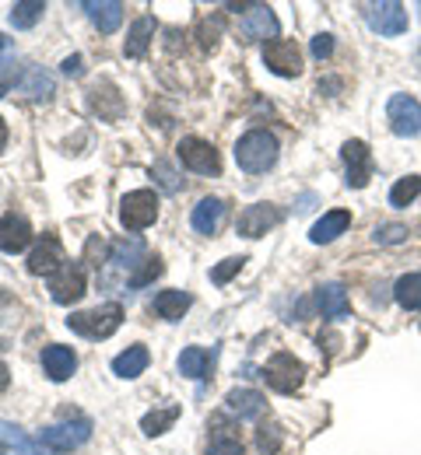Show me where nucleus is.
Segmentation results:
<instances>
[{
	"instance_id": "1",
	"label": "nucleus",
	"mask_w": 421,
	"mask_h": 455,
	"mask_svg": "<svg viewBox=\"0 0 421 455\" xmlns=\"http://www.w3.org/2000/svg\"><path fill=\"white\" fill-rule=\"evenodd\" d=\"M236 162L249 175L267 172L278 162V137L271 130H249V133H242L239 144H236Z\"/></svg>"
},
{
	"instance_id": "2",
	"label": "nucleus",
	"mask_w": 421,
	"mask_h": 455,
	"mask_svg": "<svg viewBox=\"0 0 421 455\" xmlns=\"http://www.w3.org/2000/svg\"><path fill=\"white\" fill-rule=\"evenodd\" d=\"M120 323H123V308L117 301L99 305V308H92V312H74V315L67 319V326H70L77 337H85V340H109V337L120 330Z\"/></svg>"
},
{
	"instance_id": "3",
	"label": "nucleus",
	"mask_w": 421,
	"mask_h": 455,
	"mask_svg": "<svg viewBox=\"0 0 421 455\" xmlns=\"http://www.w3.org/2000/svg\"><path fill=\"white\" fill-rule=\"evenodd\" d=\"M263 379H267V386H271L274 393L292 396L296 389H302V382H305V364H302L296 354L281 350V354H274V357L263 364Z\"/></svg>"
},
{
	"instance_id": "4",
	"label": "nucleus",
	"mask_w": 421,
	"mask_h": 455,
	"mask_svg": "<svg viewBox=\"0 0 421 455\" xmlns=\"http://www.w3.org/2000/svg\"><path fill=\"white\" fill-rule=\"evenodd\" d=\"M158 218V196L151 189H134L120 200V225L126 231H144Z\"/></svg>"
},
{
	"instance_id": "5",
	"label": "nucleus",
	"mask_w": 421,
	"mask_h": 455,
	"mask_svg": "<svg viewBox=\"0 0 421 455\" xmlns=\"http://www.w3.org/2000/svg\"><path fill=\"white\" fill-rule=\"evenodd\" d=\"M88 438H92V420H88V417H74V420H63V424H53V427L39 431V442H43L50 452L81 449Z\"/></svg>"
},
{
	"instance_id": "6",
	"label": "nucleus",
	"mask_w": 421,
	"mask_h": 455,
	"mask_svg": "<svg viewBox=\"0 0 421 455\" xmlns=\"http://www.w3.org/2000/svg\"><path fill=\"white\" fill-rule=\"evenodd\" d=\"M365 21L372 25V32L379 36H404L408 32V7L397 0H383V4H365Z\"/></svg>"
},
{
	"instance_id": "7",
	"label": "nucleus",
	"mask_w": 421,
	"mask_h": 455,
	"mask_svg": "<svg viewBox=\"0 0 421 455\" xmlns=\"http://www.w3.org/2000/svg\"><path fill=\"white\" fill-rule=\"evenodd\" d=\"M85 291H88V274H85V267L74 263V259H67L61 270L50 277V298H53L57 305H74Z\"/></svg>"
},
{
	"instance_id": "8",
	"label": "nucleus",
	"mask_w": 421,
	"mask_h": 455,
	"mask_svg": "<svg viewBox=\"0 0 421 455\" xmlns=\"http://www.w3.org/2000/svg\"><path fill=\"white\" fill-rule=\"evenodd\" d=\"M176 155H180L182 165L190 172H197V175H218V172H222L218 151H215L207 140H200V137H182Z\"/></svg>"
},
{
	"instance_id": "9",
	"label": "nucleus",
	"mask_w": 421,
	"mask_h": 455,
	"mask_svg": "<svg viewBox=\"0 0 421 455\" xmlns=\"http://www.w3.org/2000/svg\"><path fill=\"white\" fill-rule=\"evenodd\" d=\"M263 63L278 77H299L302 74V50L292 39H271L263 46Z\"/></svg>"
},
{
	"instance_id": "10",
	"label": "nucleus",
	"mask_w": 421,
	"mask_h": 455,
	"mask_svg": "<svg viewBox=\"0 0 421 455\" xmlns=\"http://www.w3.org/2000/svg\"><path fill=\"white\" fill-rule=\"evenodd\" d=\"M386 119L397 137H418L421 133V106L411 95H393L386 102Z\"/></svg>"
},
{
	"instance_id": "11",
	"label": "nucleus",
	"mask_w": 421,
	"mask_h": 455,
	"mask_svg": "<svg viewBox=\"0 0 421 455\" xmlns=\"http://www.w3.org/2000/svg\"><path fill=\"white\" fill-rule=\"evenodd\" d=\"M63 263H67V256H63V245L57 235H43L39 238V245L28 252V274H36V277H53L57 270H61Z\"/></svg>"
},
{
	"instance_id": "12",
	"label": "nucleus",
	"mask_w": 421,
	"mask_h": 455,
	"mask_svg": "<svg viewBox=\"0 0 421 455\" xmlns=\"http://www.w3.org/2000/svg\"><path fill=\"white\" fill-rule=\"evenodd\" d=\"M239 32L246 43H260L267 36H278V18L271 14L267 4H246L239 18Z\"/></svg>"
},
{
	"instance_id": "13",
	"label": "nucleus",
	"mask_w": 421,
	"mask_h": 455,
	"mask_svg": "<svg viewBox=\"0 0 421 455\" xmlns=\"http://www.w3.org/2000/svg\"><path fill=\"white\" fill-rule=\"evenodd\" d=\"M281 211L274 207V204H253V207H246L239 214V235L246 238H260V235H267L274 225H281Z\"/></svg>"
},
{
	"instance_id": "14",
	"label": "nucleus",
	"mask_w": 421,
	"mask_h": 455,
	"mask_svg": "<svg viewBox=\"0 0 421 455\" xmlns=\"http://www.w3.org/2000/svg\"><path fill=\"white\" fill-rule=\"evenodd\" d=\"M341 158L348 165V186L352 189H365L368 179H372V155H368V148L361 140H348L341 148Z\"/></svg>"
},
{
	"instance_id": "15",
	"label": "nucleus",
	"mask_w": 421,
	"mask_h": 455,
	"mask_svg": "<svg viewBox=\"0 0 421 455\" xmlns=\"http://www.w3.org/2000/svg\"><path fill=\"white\" fill-rule=\"evenodd\" d=\"M32 242V225L25 214H4L0 218V252H25Z\"/></svg>"
},
{
	"instance_id": "16",
	"label": "nucleus",
	"mask_w": 421,
	"mask_h": 455,
	"mask_svg": "<svg viewBox=\"0 0 421 455\" xmlns=\"http://www.w3.org/2000/svg\"><path fill=\"white\" fill-rule=\"evenodd\" d=\"M141 259H144V242L141 238H123L113 245V252H109V274H120L126 277V284L134 281V270L141 267Z\"/></svg>"
},
{
	"instance_id": "17",
	"label": "nucleus",
	"mask_w": 421,
	"mask_h": 455,
	"mask_svg": "<svg viewBox=\"0 0 421 455\" xmlns=\"http://www.w3.org/2000/svg\"><path fill=\"white\" fill-rule=\"evenodd\" d=\"M222 221H225V200H218V196H204L190 214V225L197 235H215Z\"/></svg>"
},
{
	"instance_id": "18",
	"label": "nucleus",
	"mask_w": 421,
	"mask_h": 455,
	"mask_svg": "<svg viewBox=\"0 0 421 455\" xmlns=\"http://www.w3.org/2000/svg\"><path fill=\"white\" fill-rule=\"evenodd\" d=\"M43 368H46V375H50L53 382H67V379L74 375V368H77V357H74L70 347L53 343V347L43 350Z\"/></svg>"
},
{
	"instance_id": "19",
	"label": "nucleus",
	"mask_w": 421,
	"mask_h": 455,
	"mask_svg": "<svg viewBox=\"0 0 421 455\" xmlns=\"http://www.w3.org/2000/svg\"><path fill=\"white\" fill-rule=\"evenodd\" d=\"M0 445L14 455H50L43 442H32V438H28L18 424H11V420H0Z\"/></svg>"
},
{
	"instance_id": "20",
	"label": "nucleus",
	"mask_w": 421,
	"mask_h": 455,
	"mask_svg": "<svg viewBox=\"0 0 421 455\" xmlns=\"http://www.w3.org/2000/svg\"><path fill=\"white\" fill-rule=\"evenodd\" d=\"M85 11H88V18H92V25H95L99 32H106V36H113V32L120 28V21H123L120 0H102V4L88 0V4H85Z\"/></svg>"
},
{
	"instance_id": "21",
	"label": "nucleus",
	"mask_w": 421,
	"mask_h": 455,
	"mask_svg": "<svg viewBox=\"0 0 421 455\" xmlns=\"http://www.w3.org/2000/svg\"><path fill=\"white\" fill-rule=\"evenodd\" d=\"M316 308L323 312V319H344L352 312L348 305V294L341 284H323L316 287Z\"/></svg>"
},
{
	"instance_id": "22",
	"label": "nucleus",
	"mask_w": 421,
	"mask_h": 455,
	"mask_svg": "<svg viewBox=\"0 0 421 455\" xmlns=\"http://www.w3.org/2000/svg\"><path fill=\"white\" fill-rule=\"evenodd\" d=\"M348 225H352V214H348V211H330V214H323V218L312 225L309 242H312V245H327V242H334L337 235H344Z\"/></svg>"
},
{
	"instance_id": "23",
	"label": "nucleus",
	"mask_w": 421,
	"mask_h": 455,
	"mask_svg": "<svg viewBox=\"0 0 421 455\" xmlns=\"http://www.w3.org/2000/svg\"><path fill=\"white\" fill-rule=\"evenodd\" d=\"M151 39H155V18H137L134 25H130V32H126V43H123V53L130 60H141L148 53V46H151Z\"/></svg>"
},
{
	"instance_id": "24",
	"label": "nucleus",
	"mask_w": 421,
	"mask_h": 455,
	"mask_svg": "<svg viewBox=\"0 0 421 455\" xmlns=\"http://www.w3.org/2000/svg\"><path fill=\"white\" fill-rule=\"evenodd\" d=\"M263 406H267V399L260 396L256 389H232V393L225 396V410H229V413H236L239 420H253V417H260V413H263Z\"/></svg>"
},
{
	"instance_id": "25",
	"label": "nucleus",
	"mask_w": 421,
	"mask_h": 455,
	"mask_svg": "<svg viewBox=\"0 0 421 455\" xmlns=\"http://www.w3.org/2000/svg\"><path fill=\"white\" fill-rule=\"evenodd\" d=\"M148 364H151V354H148V347H141V343L126 347L123 354L113 357V371H117L120 379H137V375H144Z\"/></svg>"
},
{
	"instance_id": "26",
	"label": "nucleus",
	"mask_w": 421,
	"mask_h": 455,
	"mask_svg": "<svg viewBox=\"0 0 421 455\" xmlns=\"http://www.w3.org/2000/svg\"><path fill=\"white\" fill-rule=\"evenodd\" d=\"M18 92H21V95H28L32 102H50V99H53V92H57V84H53V77H50L43 67H32V70L25 74V81L18 84Z\"/></svg>"
},
{
	"instance_id": "27",
	"label": "nucleus",
	"mask_w": 421,
	"mask_h": 455,
	"mask_svg": "<svg viewBox=\"0 0 421 455\" xmlns=\"http://www.w3.org/2000/svg\"><path fill=\"white\" fill-rule=\"evenodd\" d=\"M193 305V298L186 294V291H162L158 298H155V315L158 319H166V323H176L182 319V312Z\"/></svg>"
},
{
	"instance_id": "28",
	"label": "nucleus",
	"mask_w": 421,
	"mask_h": 455,
	"mask_svg": "<svg viewBox=\"0 0 421 455\" xmlns=\"http://www.w3.org/2000/svg\"><path fill=\"white\" fill-rule=\"evenodd\" d=\"M180 406L173 403V406H158V410H151V413H144L141 417V431L148 435V438H158V435H166L176 420H180Z\"/></svg>"
},
{
	"instance_id": "29",
	"label": "nucleus",
	"mask_w": 421,
	"mask_h": 455,
	"mask_svg": "<svg viewBox=\"0 0 421 455\" xmlns=\"http://www.w3.org/2000/svg\"><path fill=\"white\" fill-rule=\"evenodd\" d=\"M393 298H397V305H401V308L418 312L421 308V274H408V277H401V281L393 284Z\"/></svg>"
},
{
	"instance_id": "30",
	"label": "nucleus",
	"mask_w": 421,
	"mask_h": 455,
	"mask_svg": "<svg viewBox=\"0 0 421 455\" xmlns=\"http://www.w3.org/2000/svg\"><path fill=\"white\" fill-rule=\"evenodd\" d=\"M211 364V354L204 347H186L180 354V375L182 379H204Z\"/></svg>"
},
{
	"instance_id": "31",
	"label": "nucleus",
	"mask_w": 421,
	"mask_h": 455,
	"mask_svg": "<svg viewBox=\"0 0 421 455\" xmlns=\"http://www.w3.org/2000/svg\"><path fill=\"white\" fill-rule=\"evenodd\" d=\"M43 11H46V4H43V0H18V4L11 7L7 21H11L14 28H32V25H39Z\"/></svg>"
},
{
	"instance_id": "32",
	"label": "nucleus",
	"mask_w": 421,
	"mask_h": 455,
	"mask_svg": "<svg viewBox=\"0 0 421 455\" xmlns=\"http://www.w3.org/2000/svg\"><path fill=\"white\" fill-rule=\"evenodd\" d=\"M418 196H421V175H408V179H401V182L390 189V204H393V207H411Z\"/></svg>"
},
{
	"instance_id": "33",
	"label": "nucleus",
	"mask_w": 421,
	"mask_h": 455,
	"mask_svg": "<svg viewBox=\"0 0 421 455\" xmlns=\"http://www.w3.org/2000/svg\"><path fill=\"white\" fill-rule=\"evenodd\" d=\"M256 449L260 455H274L281 449V427L278 424H263L260 431H256Z\"/></svg>"
},
{
	"instance_id": "34",
	"label": "nucleus",
	"mask_w": 421,
	"mask_h": 455,
	"mask_svg": "<svg viewBox=\"0 0 421 455\" xmlns=\"http://www.w3.org/2000/svg\"><path fill=\"white\" fill-rule=\"evenodd\" d=\"M242 263H246V256H229V259H222V263L211 270V281H215V284H229L242 270Z\"/></svg>"
},
{
	"instance_id": "35",
	"label": "nucleus",
	"mask_w": 421,
	"mask_h": 455,
	"mask_svg": "<svg viewBox=\"0 0 421 455\" xmlns=\"http://www.w3.org/2000/svg\"><path fill=\"white\" fill-rule=\"evenodd\" d=\"M372 238L379 242V245H401L404 238H408V228L404 225H379L372 231Z\"/></svg>"
},
{
	"instance_id": "36",
	"label": "nucleus",
	"mask_w": 421,
	"mask_h": 455,
	"mask_svg": "<svg viewBox=\"0 0 421 455\" xmlns=\"http://www.w3.org/2000/svg\"><path fill=\"white\" fill-rule=\"evenodd\" d=\"M197 36H200V46H204V50H218V39H222V21H218V18H215V21H211V18H204Z\"/></svg>"
},
{
	"instance_id": "37",
	"label": "nucleus",
	"mask_w": 421,
	"mask_h": 455,
	"mask_svg": "<svg viewBox=\"0 0 421 455\" xmlns=\"http://www.w3.org/2000/svg\"><path fill=\"white\" fill-rule=\"evenodd\" d=\"M151 175H155V179H158V186H162V189H166V193H180V179H176V172L169 169V165H166V162H155V169H151Z\"/></svg>"
},
{
	"instance_id": "38",
	"label": "nucleus",
	"mask_w": 421,
	"mask_h": 455,
	"mask_svg": "<svg viewBox=\"0 0 421 455\" xmlns=\"http://www.w3.org/2000/svg\"><path fill=\"white\" fill-rule=\"evenodd\" d=\"M155 277H162V259L158 256H151V259H144V270L130 281V287H144V284H151Z\"/></svg>"
},
{
	"instance_id": "39",
	"label": "nucleus",
	"mask_w": 421,
	"mask_h": 455,
	"mask_svg": "<svg viewBox=\"0 0 421 455\" xmlns=\"http://www.w3.org/2000/svg\"><path fill=\"white\" fill-rule=\"evenodd\" d=\"M207 455H246V452H242L239 438H229V435H222V438H215V442H211Z\"/></svg>"
},
{
	"instance_id": "40",
	"label": "nucleus",
	"mask_w": 421,
	"mask_h": 455,
	"mask_svg": "<svg viewBox=\"0 0 421 455\" xmlns=\"http://www.w3.org/2000/svg\"><path fill=\"white\" fill-rule=\"evenodd\" d=\"M61 74L63 77H81V74H85V57H77V53H74V57H67L61 63Z\"/></svg>"
},
{
	"instance_id": "41",
	"label": "nucleus",
	"mask_w": 421,
	"mask_h": 455,
	"mask_svg": "<svg viewBox=\"0 0 421 455\" xmlns=\"http://www.w3.org/2000/svg\"><path fill=\"white\" fill-rule=\"evenodd\" d=\"M330 53H334V39H330V36H316V39H312V57L327 60Z\"/></svg>"
},
{
	"instance_id": "42",
	"label": "nucleus",
	"mask_w": 421,
	"mask_h": 455,
	"mask_svg": "<svg viewBox=\"0 0 421 455\" xmlns=\"http://www.w3.org/2000/svg\"><path fill=\"white\" fill-rule=\"evenodd\" d=\"M7 386H11V368H7L4 361H0V393H4Z\"/></svg>"
},
{
	"instance_id": "43",
	"label": "nucleus",
	"mask_w": 421,
	"mask_h": 455,
	"mask_svg": "<svg viewBox=\"0 0 421 455\" xmlns=\"http://www.w3.org/2000/svg\"><path fill=\"white\" fill-rule=\"evenodd\" d=\"M4 148H7V123H4V116H0V155H4Z\"/></svg>"
},
{
	"instance_id": "44",
	"label": "nucleus",
	"mask_w": 421,
	"mask_h": 455,
	"mask_svg": "<svg viewBox=\"0 0 421 455\" xmlns=\"http://www.w3.org/2000/svg\"><path fill=\"white\" fill-rule=\"evenodd\" d=\"M7 46H11V39H4V36H0V53H4Z\"/></svg>"
},
{
	"instance_id": "45",
	"label": "nucleus",
	"mask_w": 421,
	"mask_h": 455,
	"mask_svg": "<svg viewBox=\"0 0 421 455\" xmlns=\"http://www.w3.org/2000/svg\"><path fill=\"white\" fill-rule=\"evenodd\" d=\"M0 455H11V452H0Z\"/></svg>"
}]
</instances>
